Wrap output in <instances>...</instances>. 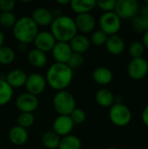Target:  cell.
<instances>
[{
	"instance_id": "6da1fadb",
	"label": "cell",
	"mask_w": 148,
	"mask_h": 149,
	"mask_svg": "<svg viewBox=\"0 0 148 149\" xmlns=\"http://www.w3.org/2000/svg\"><path fill=\"white\" fill-rule=\"evenodd\" d=\"M73 79V70L67 64L57 63L52 64L47 70L45 74L46 83L54 90H65Z\"/></svg>"
},
{
	"instance_id": "7a4b0ae2",
	"label": "cell",
	"mask_w": 148,
	"mask_h": 149,
	"mask_svg": "<svg viewBox=\"0 0 148 149\" xmlns=\"http://www.w3.org/2000/svg\"><path fill=\"white\" fill-rule=\"evenodd\" d=\"M50 31L57 42L65 43H69L72 38L78 34V29L74 18L64 14L53 19Z\"/></svg>"
},
{
	"instance_id": "3957f363",
	"label": "cell",
	"mask_w": 148,
	"mask_h": 149,
	"mask_svg": "<svg viewBox=\"0 0 148 149\" xmlns=\"http://www.w3.org/2000/svg\"><path fill=\"white\" fill-rule=\"evenodd\" d=\"M38 32V26L31 17L24 16L17 19L12 27L14 38L21 44L28 45L33 42Z\"/></svg>"
},
{
	"instance_id": "277c9868",
	"label": "cell",
	"mask_w": 148,
	"mask_h": 149,
	"mask_svg": "<svg viewBox=\"0 0 148 149\" xmlns=\"http://www.w3.org/2000/svg\"><path fill=\"white\" fill-rule=\"evenodd\" d=\"M53 107L58 115H70L76 108L74 96L66 90L58 91L53 97Z\"/></svg>"
},
{
	"instance_id": "5b68a950",
	"label": "cell",
	"mask_w": 148,
	"mask_h": 149,
	"mask_svg": "<svg viewBox=\"0 0 148 149\" xmlns=\"http://www.w3.org/2000/svg\"><path fill=\"white\" fill-rule=\"evenodd\" d=\"M109 119L113 124L122 127L127 126L132 120L130 108L123 103H114L109 110Z\"/></svg>"
},
{
	"instance_id": "8992f818",
	"label": "cell",
	"mask_w": 148,
	"mask_h": 149,
	"mask_svg": "<svg viewBox=\"0 0 148 149\" xmlns=\"http://www.w3.org/2000/svg\"><path fill=\"white\" fill-rule=\"evenodd\" d=\"M100 30L107 36L116 35L121 28V19L114 11L104 12L99 20Z\"/></svg>"
},
{
	"instance_id": "52a82bcc",
	"label": "cell",
	"mask_w": 148,
	"mask_h": 149,
	"mask_svg": "<svg viewBox=\"0 0 148 149\" xmlns=\"http://www.w3.org/2000/svg\"><path fill=\"white\" fill-rule=\"evenodd\" d=\"M140 3L137 0H118L114 12L120 19L133 18L140 12Z\"/></svg>"
},
{
	"instance_id": "ba28073f",
	"label": "cell",
	"mask_w": 148,
	"mask_h": 149,
	"mask_svg": "<svg viewBox=\"0 0 148 149\" xmlns=\"http://www.w3.org/2000/svg\"><path fill=\"white\" fill-rule=\"evenodd\" d=\"M46 85L47 83L44 76L38 72H33L27 75L24 86L27 93L38 96L44 91Z\"/></svg>"
},
{
	"instance_id": "9c48e42d",
	"label": "cell",
	"mask_w": 148,
	"mask_h": 149,
	"mask_svg": "<svg viewBox=\"0 0 148 149\" xmlns=\"http://www.w3.org/2000/svg\"><path fill=\"white\" fill-rule=\"evenodd\" d=\"M39 106L38 96L29 93H24L18 95L16 99V107L21 113H33Z\"/></svg>"
},
{
	"instance_id": "30bf717a",
	"label": "cell",
	"mask_w": 148,
	"mask_h": 149,
	"mask_svg": "<svg viewBox=\"0 0 148 149\" xmlns=\"http://www.w3.org/2000/svg\"><path fill=\"white\" fill-rule=\"evenodd\" d=\"M127 73L129 77L134 80L144 79L148 73L147 60L144 58H133L127 66Z\"/></svg>"
},
{
	"instance_id": "8fae6325",
	"label": "cell",
	"mask_w": 148,
	"mask_h": 149,
	"mask_svg": "<svg viewBox=\"0 0 148 149\" xmlns=\"http://www.w3.org/2000/svg\"><path fill=\"white\" fill-rule=\"evenodd\" d=\"M32 43L34 44L35 48L46 53L47 52H51L52 48L57 43V40L51 31H42L38 32Z\"/></svg>"
},
{
	"instance_id": "7c38bea8",
	"label": "cell",
	"mask_w": 148,
	"mask_h": 149,
	"mask_svg": "<svg viewBox=\"0 0 148 149\" xmlns=\"http://www.w3.org/2000/svg\"><path fill=\"white\" fill-rule=\"evenodd\" d=\"M75 124L69 115H58L53 121L52 131L59 137L71 134Z\"/></svg>"
},
{
	"instance_id": "4fadbf2b",
	"label": "cell",
	"mask_w": 148,
	"mask_h": 149,
	"mask_svg": "<svg viewBox=\"0 0 148 149\" xmlns=\"http://www.w3.org/2000/svg\"><path fill=\"white\" fill-rule=\"evenodd\" d=\"M51 54L57 63L67 64L72 54V51L69 43L57 42L51 50Z\"/></svg>"
},
{
	"instance_id": "5bb4252c",
	"label": "cell",
	"mask_w": 148,
	"mask_h": 149,
	"mask_svg": "<svg viewBox=\"0 0 148 149\" xmlns=\"http://www.w3.org/2000/svg\"><path fill=\"white\" fill-rule=\"evenodd\" d=\"M75 24L78 31L82 33H90L92 32L96 26L95 17L91 13H83L76 16Z\"/></svg>"
},
{
	"instance_id": "9a60e30c",
	"label": "cell",
	"mask_w": 148,
	"mask_h": 149,
	"mask_svg": "<svg viewBox=\"0 0 148 149\" xmlns=\"http://www.w3.org/2000/svg\"><path fill=\"white\" fill-rule=\"evenodd\" d=\"M32 20L37 24L38 26H48L51 25L54 17L52 16L51 10L45 7L36 8L31 14Z\"/></svg>"
},
{
	"instance_id": "2e32d148",
	"label": "cell",
	"mask_w": 148,
	"mask_h": 149,
	"mask_svg": "<svg viewBox=\"0 0 148 149\" xmlns=\"http://www.w3.org/2000/svg\"><path fill=\"white\" fill-rule=\"evenodd\" d=\"M26 79H27L26 72L18 68L10 71L5 76L6 82L12 88H19L24 86L25 85Z\"/></svg>"
},
{
	"instance_id": "e0dca14e",
	"label": "cell",
	"mask_w": 148,
	"mask_h": 149,
	"mask_svg": "<svg viewBox=\"0 0 148 149\" xmlns=\"http://www.w3.org/2000/svg\"><path fill=\"white\" fill-rule=\"evenodd\" d=\"M69 45L72 52L83 54L90 49L91 41L85 35L77 34L72 38V40L69 42Z\"/></svg>"
},
{
	"instance_id": "ac0fdd59",
	"label": "cell",
	"mask_w": 148,
	"mask_h": 149,
	"mask_svg": "<svg viewBox=\"0 0 148 149\" xmlns=\"http://www.w3.org/2000/svg\"><path fill=\"white\" fill-rule=\"evenodd\" d=\"M105 45H106L107 52L113 55L121 54L125 51V48H126L125 40L117 34L108 36Z\"/></svg>"
},
{
	"instance_id": "d6986e66",
	"label": "cell",
	"mask_w": 148,
	"mask_h": 149,
	"mask_svg": "<svg viewBox=\"0 0 148 149\" xmlns=\"http://www.w3.org/2000/svg\"><path fill=\"white\" fill-rule=\"evenodd\" d=\"M92 77L97 84L100 86H106L113 81V73L109 68L106 66H99L92 71Z\"/></svg>"
},
{
	"instance_id": "ffe728a7",
	"label": "cell",
	"mask_w": 148,
	"mask_h": 149,
	"mask_svg": "<svg viewBox=\"0 0 148 149\" xmlns=\"http://www.w3.org/2000/svg\"><path fill=\"white\" fill-rule=\"evenodd\" d=\"M29 138L27 129L21 127L19 126H14L10 128L9 132V139L10 142L15 146H23L24 145Z\"/></svg>"
},
{
	"instance_id": "44dd1931",
	"label": "cell",
	"mask_w": 148,
	"mask_h": 149,
	"mask_svg": "<svg viewBox=\"0 0 148 149\" xmlns=\"http://www.w3.org/2000/svg\"><path fill=\"white\" fill-rule=\"evenodd\" d=\"M72 10L79 14L90 13L97 6V1L95 0H72L70 3Z\"/></svg>"
},
{
	"instance_id": "7402d4cb",
	"label": "cell",
	"mask_w": 148,
	"mask_h": 149,
	"mask_svg": "<svg viewBox=\"0 0 148 149\" xmlns=\"http://www.w3.org/2000/svg\"><path fill=\"white\" fill-rule=\"evenodd\" d=\"M27 60L32 66L37 68H41L46 65L47 56L45 52L37 48H33L29 51L27 54Z\"/></svg>"
},
{
	"instance_id": "603a6c76",
	"label": "cell",
	"mask_w": 148,
	"mask_h": 149,
	"mask_svg": "<svg viewBox=\"0 0 148 149\" xmlns=\"http://www.w3.org/2000/svg\"><path fill=\"white\" fill-rule=\"evenodd\" d=\"M115 97L107 88L99 89L95 94V100L102 107H111L114 104Z\"/></svg>"
},
{
	"instance_id": "cb8c5ba5",
	"label": "cell",
	"mask_w": 148,
	"mask_h": 149,
	"mask_svg": "<svg viewBox=\"0 0 148 149\" xmlns=\"http://www.w3.org/2000/svg\"><path fill=\"white\" fill-rule=\"evenodd\" d=\"M82 146L80 139L73 134H68L60 138L58 149H80Z\"/></svg>"
},
{
	"instance_id": "d4e9b609",
	"label": "cell",
	"mask_w": 148,
	"mask_h": 149,
	"mask_svg": "<svg viewBox=\"0 0 148 149\" xmlns=\"http://www.w3.org/2000/svg\"><path fill=\"white\" fill-rule=\"evenodd\" d=\"M13 96V88L6 82L5 79H0V106L8 104Z\"/></svg>"
},
{
	"instance_id": "484cf974",
	"label": "cell",
	"mask_w": 148,
	"mask_h": 149,
	"mask_svg": "<svg viewBox=\"0 0 148 149\" xmlns=\"http://www.w3.org/2000/svg\"><path fill=\"white\" fill-rule=\"evenodd\" d=\"M41 141L47 149H56L58 148L60 137L53 131H47L42 135Z\"/></svg>"
},
{
	"instance_id": "4316f807",
	"label": "cell",
	"mask_w": 148,
	"mask_h": 149,
	"mask_svg": "<svg viewBox=\"0 0 148 149\" xmlns=\"http://www.w3.org/2000/svg\"><path fill=\"white\" fill-rule=\"evenodd\" d=\"M15 59V52L14 50L6 45H3L0 48V64L7 65L11 64Z\"/></svg>"
},
{
	"instance_id": "83f0119b",
	"label": "cell",
	"mask_w": 148,
	"mask_h": 149,
	"mask_svg": "<svg viewBox=\"0 0 148 149\" xmlns=\"http://www.w3.org/2000/svg\"><path fill=\"white\" fill-rule=\"evenodd\" d=\"M133 30L136 32L141 33L148 30V17L143 16H136L132 19Z\"/></svg>"
},
{
	"instance_id": "f1b7e54d",
	"label": "cell",
	"mask_w": 148,
	"mask_h": 149,
	"mask_svg": "<svg viewBox=\"0 0 148 149\" xmlns=\"http://www.w3.org/2000/svg\"><path fill=\"white\" fill-rule=\"evenodd\" d=\"M35 122V116L30 113H21L17 118V126L27 129L31 127Z\"/></svg>"
},
{
	"instance_id": "f546056e",
	"label": "cell",
	"mask_w": 148,
	"mask_h": 149,
	"mask_svg": "<svg viewBox=\"0 0 148 149\" xmlns=\"http://www.w3.org/2000/svg\"><path fill=\"white\" fill-rule=\"evenodd\" d=\"M129 53L133 57V58H143L142 56L145 53V46L143 45L142 42L140 41H133L129 45Z\"/></svg>"
},
{
	"instance_id": "4dcf8cb0",
	"label": "cell",
	"mask_w": 148,
	"mask_h": 149,
	"mask_svg": "<svg viewBox=\"0 0 148 149\" xmlns=\"http://www.w3.org/2000/svg\"><path fill=\"white\" fill-rule=\"evenodd\" d=\"M17 21L16 16L12 11L1 12L0 13V25L3 27H13Z\"/></svg>"
},
{
	"instance_id": "1f68e13d",
	"label": "cell",
	"mask_w": 148,
	"mask_h": 149,
	"mask_svg": "<svg viewBox=\"0 0 148 149\" xmlns=\"http://www.w3.org/2000/svg\"><path fill=\"white\" fill-rule=\"evenodd\" d=\"M108 36L100 29L97 30L95 31L92 32V36H91V44L96 45V46H101V45H105L106 40H107Z\"/></svg>"
},
{
	"instance_id": "d6a6232c",
	"label": "cell",
	"mask_w": 148,
	"mask_h": 149,
	"mask_svg": "<svg viewBox=\"0 0 148 149\" xmlns=\"http://www.w3.org/2000/svg\"><path fill=\"white\" fill-rule=\"evenodd\" d=\"M84 60H85V58H84L83 54L72 52V54L69 61L67 62V65L72 70H74V69H77V68L80 67L83 65Z\"/></svg>"
},
{
	"instance_id": "836d02e7",
	"label": "cell",
	"mask_w": 148,
	"mask_h": 149,
	"mask_svg": "<svg viewBox=\"0 0 148 149\" xmlns=\"http://www.w3.org/2000/svg\"><path fill=\"white\" fill-rule=\"evenodd\" d=\"M72 119V120L73 121V123L76 124H82L86 120V114L85 113V111L81 108L76 107L69 115Z\"/></svg>"
},
{
	"instance_id": "e575fe53",
	"label": "cell",
	"mask_w": 148,
	"mask_h": 149,
	"mask_svg": "<svg viewBox=\"0 0 148 149\" xmlns=\"http://www.w3.org/2000/svg\"><path fill=\"white\" fill-rule=\"evenodd\" d=\"M116 0H99L97 1V6L104 10V12L114 11L116 6Z\"/></svg>"
},
{
	"instance_id": "d590c367",
	"label": "cell",
	"mask_w": 148,
	"mask_h": 149,
	"mask_svg": "<svg viewBox=\"0 0 148 149\" xmlns=\"http://www.w3.org/2000/svg\"><path fill=\"white\" fill-rule=\"evenodd\" d=\"M16 6V2L14 0H0V10L2 12L12 11Z\"/></svg>"
},
{
	"instance_id": "8d00e7d4",
	"label": "cell",
	"mask_w": 148,
	"mask_h": 149,
	"mask_svg": "<svg viewBox=\"0 0 148 149\" xmlns=\"http://www.w3.org/2000/svg\"><path fill=\"white\" fill-rule=\"evenodd\" d=\"M141 119H142V121L144 122V124L148 127V105L142 111Z\"/></svg>"
},
{
	"instance_id": "74e56055",
	"label": "cell",
	"mask_w": 148,
	"mask_h": 149,
	"mask_svg": "<svg viewBox=\"0 0 148 149\" xmlns=\"http://www.w3.org/2000/svg\"><path fill=\"white\" fill-rule=\"evenodd\" d=\"M140 16H143V17H148V3H146L142 7H140Z\"/></svg>"
},
{
	"instance_id": "f35d334b",
	"label": "cell",
	"mask_w": 148,
	"mask_h": 149,
	"mask_svg": "<svg viewBox=\"0 0 148 149\" xmlns=\"http://www.w3.org/2000/svg\"><path fill=\"white\" fill-rule=\"evenodd\" d=\"M142 44L145 46V48L148 49V30L144 32V35L142 37Z\"/></svg>"
},
{
	"instance_id": "ab89813d",
	"label": "cell",
	"mask_w": 148,
	"mask_h": 149,
	"mask_svg": "<svg viewBox=\"0 0 148 149\" xmlns=\"http://www.w3.org/2000/svg\"><path fill=\"white\" fill-rule=\"evenodd\" d=\"M4 43V33L0 31V48L3 45Z\"/></svg>"
},
{
	"instance_id": "60d3db41",
	"label": "cell",
	"mask_w": 148,
	"mask_h": 149,
	"mask_svg": "<svg viewBox=\"0 0 148 149\" xmlns=\"http://www.w3.org/2000/svg\"><path fill=\"white\" fill-rule=\"evenodd\" d=\"M70 3H71L70 0H58L57 1V3H58V4H64V5L70 4Z\"/></svg>"
},
{
	"instance_id": "b9f144b4",
	"label": "cell",
	"mask_w": 148,
	"mask_h": 149,
	"mask_svg": "<svg viewBox=\"0 0 148 149\" xmlns=\"http://www.w3.org/2000/svg\"><path fill=\"white\" fill-rule=\"evenodd\" d=\"M106 149H120V148H114V147H111V148H106Z\"/></svg>"
},
{
	"instance_id": "7bdbcfd3",
	"label": "cell",
	"mask_w": 148,
	"mask_h": 149,
	"mask_svg": "<svg viewBox=\"0 0 148 149\" xmlns=\"http://www.w3.org/2000/svg\"><path fill=\"white\" fill-rule=\"evenodd\" d=\"M17 149H24V148H17Z\"/></svg>"
}]
</instances>
